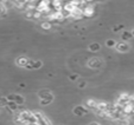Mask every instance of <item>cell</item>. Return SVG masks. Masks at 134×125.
<instances>
[{
  "mask_svg": "<svg viewBox=\"0 0 134 125\" xmlns=\"http://www.w3.org/2000/svg\"><path fill=\"white\" fill-rule=\"evenodd\" d=\"M33 115H35L36 119H37L36 123H37L38 125H51V123L49 122V120L46 119L41 112H33Z\"/></svg>",
  "mask_w": 134,
  "mask_h": 125,
  "instance_id": "6da1fadb",
  "label": "cell"
},
{
  "mask_svg": "<svg viewBox=\"0 0 134 125\" xmlns=\"http://www.w3.org/2000/svg\"><path fill=\"white\" fill-rule=\"evenodd\" d=\"M94 13H95V7H94V5H86L82 8V14H83V17L90 18L94 15Z\"/></svg>",
  "mask_w": 134,
  "mask_h": 125,
  "instance_id": "7a4b0ae2",
  "label": "cell"
},
{
  "mask_svg": "<svg viewBox=\"0 0 134 125\" xmlns=\"http://www.w3.org/2000/svg\"><path fill=\"white\" fill-rule=\"evenodd\" d=\"M38 97L41 98L42 100H48V102H52V99H53V96L51 95L49 91H46V90H43V91H41V92L38 93Z\"/></svg>",
  "mask_w": 134,
  "mask_h": 125,
  "instance_id": "3957f363",
  "label": "cell"
},
{
  "mask_svg": "<svg viewBox=\"0 0 134 125\" xmlns=\"http://www.w3.org/2000/svg\"><path fill=\"white\" fill-rule=\"evenodd\" d=\"M74 113H75V115H77V116H84V115H87V113H88V110H87L84 106L80 105V106H76V108L74 109Z\"/></svg>",
  "mask_w": 134,
  "mask_h": 125,
  "instance_id": "277c9868",
  "label": "cell"
},
{
  "mask_svg": "<svg viewBox=\"0 0 134 125\" xmlns=\"http://www.w3.org/2000/svg\"><path fill=\"white\" fill-rule=\"evenodd\" d=\"M129 45L127 43H119L116 45V50L119 51V52H127V51L129 50Z\"/></svg>",
  "mask_w": 134,
  "mask_h": 125,
  "instance_id": "5b68a950",
  "label": "cell"
},
{
  "mask_svg": "<svg viewBox=\"0 0 134 125\" xmlns=\"http://www.w3.org/2000/svg\"><path fill=\"white\" fill-rule=\"evenodd\" d=\"M101 65V60L99 58H93V59L89 61V66L90 67H99Z\"/></svg>",
  "mask_w": 134,
  "mask_h": 125,
  "instance_id": "8992f818",
  "label": "cell"
},
{
  "mask_svg": "<svg viewBox=\"0 0 134 125\" xmlns=\"http://www.w3.org/2000/svg\"><path fill=\"white\" fill-rule=\"evenodd\" d=\"M27 63H29V59L25 58V57H20V58H18L17 59V65L23 66V67H25V66L27 65Z\"/></svg>",
  "mask_w": 134,
  "mask_h": 125,
  "instance_id": "52a82bcc",
  "label": "cell"
},
{
  "mask_svg": "<svg viewBox=\"0 0 134 125\" xmlns=\"http://www.w3.org/2000/svg\"><path fill=\"white\" fill-rule=\"evenodd\" d=\"M13 102H14L17 105H23L24 103H25V99H24L23 96L15 95V96H14V100H13Z\"/></svg>",
  "mask_w": 134,
  "mask_h": 125,
  "instance_id": "ba28073f",
  "label": "cell"
},
{
  "mask_svg": "<svg viewBox=\"0 0 134 125\" xmlns=\"http://www.w3.org/2000/svg\"><path fill=\"white\" fill-rule=\"evenodd\" d=\"M87 106L89 109H91V110H95L97 106V102L95 99H88L87 100Z\"/></svg>",
  "mask_w": 134,
  "mask_h": 125,
  "instance_id": "9c48e42d",
  "label": "cell"
},
{
  "mask_svg": "<svg viewBox=\"0 0 134 125\" xmlns=\"http://www.w3.org/2000/svg\"><path fill=\"white\" fill-rule=\"evenodd\" d=\"M18 106L19 105H17L14 102H8L7 104H6V108H7L8 110H12V111H17Z\"/></svg>",
  "mask_w": 134,
  "mask_h": 125,
  "instance_id": "30bf717a",
  "label": "cell"
},
{
  "mask_svg": "<svg viewBox=\"0 0 134 125\" xmlns=\"http://www.w3.org/2000/svg\"><path fill=\"white\" fill-rule=\"evenodd\" d=\"M122 39L125 40V41H127V40H129V39H132L133 38V35H132V33L131 32H127V31H125L124 33H122Z\"/></svg>",
  "mask_w": 134,
  "mask_h": 125,
  "instance_id": "8fae6325",
  "label": "cell"
},
{
  "mask_svg": "<svg viewBox=\"0 0 134 125\" xmlns=\"http://www.w3.org/2000/svg\"><path fill=\"white\" fill-rule=\"evenodd\" d=\"M51 25H52V24H51L49 20H46V21H43V23H42L41 27L43 28V30H50V28H51Z\"/></svg>",
  "mask_w": 134,
  "mask_h": 125,
  "instance_id": "7c38bea8",
  "label": "cell"
},
{
  "mask_svg": "<svg viewBox=\"0 0 134 125\" xmlns=\"http://www.w3.org/2000/svg\"><path fill=\"white\" fill-rule=\"evenodd\" d=\"M89 50L90 51H99L100 45L97 43H93V44H90V46H89Z\"/></svg>",
  "mask_w": 134,
  "mask_h": 125,
  "instance_id": "4fadbf2b",
  "label": "cell"
},
{
  "mask_svg": "<svg viewBox=\"0 0 134 125\" xmlns=\"http://www.w3.org/2000/svg\"><path fill=\"white\" fill-rule=\"evenodd\" d=\"M6 12H7V8L5 7V5H4V4L0 3V15L6 14Z\"/></svg>",
  "mask_w": 134,
  "mask_h": 125,
  "instance_id": "5bb4252c",
  "label": "cell"
},
{
  "mask_svg": "<svg viewBox=\"0 0 134 125\" xmlns=\"http://www.w3.org/2000/svg\"><path fill=\"white\" fill-rule=\"evenodd\" d=\"M42 65H43V64H42V61H39V60H38V61H32V68H39V67H42Z\"/></svg>",
  "mask_w": 134,
  "mask_h": 125,
  "instance_id": "9a60e30c",
  "label": "cell"
},
{
  "mask_svg": "<svg viewBox=\"0 0 134 125\" xmlns=\"http://www.w3.org/2000/svg\"><path fill=\"white\" fill-rule=\"evenodd\" d=\"M32 18H35V19H39V18H42V13L39 12V11L35 10V11H33V15H32Z\"/></svg>",
  "mask_w": 134,
  "mask_h": 125,
  "instance_id": "2e32d148",
  "label": "cell"
},
{
  "mask_svg": "<svg viewBox=\"0 0 134 125\" xmlns=\"http://www.w3.org/2000/svg\"><path fill=\"white\" fill-rule=\"evenodd\" d=\"M115 44H116V43H115L113 39H109V40H107V41H106V45L108 46V47H114V46H115Z\"/></svg>",
  "mask_w": 134,
  "mask_h": 125,
  "instance_id": "e0dca14e",
  "label": "cell"
},
{
  "mask_svg": "<svg viewBox=\"0 0 134 125\" xmlns=\"http://www.w3.org/2000/svg\"><path fill=\"white\" fill-rule=\"evenodd\" d=\"M8 103V100L6 99V97H4V98H0V105L1 106H6V104Z\"/></svg>",
  "mask_w": 134,
  "mask_h": 125,
  "instance_id": "ac0fdd59",
  "label": "cell"
},
{
  "mask_svg": "<svg viewBox=\"0 0 134 125\" xmlns=\"http://www.w3.org/2000/svg\"><path fill=\"white\" fill-rule=\"evenodd\" d=\"M77 78H79L77 76H70V79L71 80H75V79H77Z\"/></svg>",
  "mask_w": 134,
  "mask_h": 125,
  "instance_id": "d6986e66",
  "label": "cell"
},
{
  "mask_svg": "<svg viewBox=\"0 0 134 125\" xmlns=\"http://www.w3.org/2000/svg\"><path fill=\"white\" fill-rule=\"evenodd\" d=\"M84 1H86V3H93L94 0H84Z\"/></svg>",
  "mask_w": 134,
  "mask_h": 125,
  "instance_id": "ffe728a7",
  "label": "cell"
},
{
  "mask_svg": "<svg viewBox=\"0 0 134 125\" xmlns=\"http://www.w3.org/2000/svg\"><path fill=\"white\" fill-rule=\"evenodd\" d=\"M27 125H38L37 123H30V124H27Z\"/></svg>",
  "mask_w": 134,
  "mask_h": 125,
  "instance_id": "44dd1931",
  "label": "cell"
},
{
  "mask_svg": "<svg viewBox=\"0 0 134 125\" xmlns=\"http://www.w3.org/2000/svg\"><path fill=\"white\" fill-rule=\"evenodd\" d=\"M90 125H100V124H97V123H91Z\"/></svg>",
  "mask_w": 134,
  "mask_h": 125,
  "instance_id": "7402d4cb",
  "label": "cell"
},
{
  "mask_svg": "<svg viewBox=\"0 0 134 125\" xmlns=\"http://www.w3.org/2000/svg\"><path fill=\"white\" fill-rule=\"evenodd\" d=\"M131 33H132V35H133V37H134V30H133V31H132V32H131Z\"/></svg>",
  "mask_w": 134,
  "mask_h": 125,
  "instance_id": "603a6c76",
  "label": "cell"
}]
</instances>
